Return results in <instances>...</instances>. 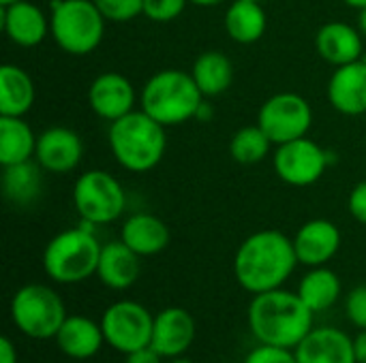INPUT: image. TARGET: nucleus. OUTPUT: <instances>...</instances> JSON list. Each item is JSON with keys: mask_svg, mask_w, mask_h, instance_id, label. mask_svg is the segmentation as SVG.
Instances as JSON below:
<instances>
[{"mask_svg": "<svg viewBox=\"0 0 366 363\" xmlns=\"http://www.w3.org/2000/svg\"><path fill=\"white\" fill-rule=\"evenodd\" d=\"M296 265L300 263L294 250V240L277 229L251 233L234 255V276L251 295L281 289L294 274Z\"/></svg>", "mask_w": 366, "mask_h": 363, "instance_id": "obj_1", "label": "nucleus"}, {"mask_svg": "<svg viewBox=\"0 0 366 363\" xmlns=\"http://www.w3.org/2000/svg\"><path fill=\"white\" fill-rule=\"evenodd\" d=\"M313 317L315 312L300 300V295L283 287L253 295L247 310L249 329L259 344L292 351L315 327Z\"/></svg>", "mask_w": 366, "mask_h": 363, "instance_id": "obj_2", "label": "nucleus"}, {"mask_svg": "<svg viewBox=\"0 0 366 363\" xmlns=\"http://www.w3.org/2000/svg\"><path fill=\"white\" fill-rule=\"evenodd\" d=\"M167 128L144 109L109 122L107 143L114 160L129 173H148L165 156Z\"/></svg>", "mask_w": 366, "mask_h": 363, "instance_id": "obj_3", "label": "nucleus"}, {"mask_svg": "<svg viewBox=\"0 0 366 363\" xmlns=\"http://www.w3.org/2000/svg\"><path fill=\"white\" fill-rule=\"evenodd\" d=\"M204 101L206 96L197 88L191 71L182 68L157 71L139 92V109L165 128L195 120Z\"/></svg>", "mask_w": 366, "mask_h": 363, "instance_id": "obj_4", "label": "nucleus"}, {"mask_svg": "<svg viewBox=\"0 0 366 363\" xmlns=\"http://www.w3.org/2000/svg\"><path fill=\"white\" fill-rule=\"evenodd\" d=\"M92 225L56 233L43 250V272L58 285H77L97 276L103 244L92 231Z\"/></svg>", "mask_w": 366, "mask_h": 363, "instance_id": "obj_5", "label": "nucleus"}, {"mask_svg": "<svg viewBox=\"0 0 366 363\" xmlns=\"http://www.w3.org/2000/svg\"><path fill=\"white\" fill-rule=\"evenodd\" d=\"M105 15L92 0H54L49 34L69 56H90L105 36Z\"/></svg>", "mask_w": 366, "mask_h": 363, "instance_id": "obj_6", "label": "nucleus"}, {"mask_svg": "<svg viewBox=\"0 0 366 363\" xmlns=\"http://www.w3.org/2000/svg\"><path fill=\"white\" fill-rule=\"evenodd\" d=\"M9 312L13 325L32 340H54L69 317L62 297L41 282L19 287L11 300Z\"/></svg>", "mask_w": 366, "mask_h": 363, "instance_id": "obj_7", "label": "nucleus"}, {"mask_svg": "<svg viewBox=\"0 0 366 363\" xmlns=\"http://www.w3.org/2000/svg\"><path fill=\"white\" fill-rule=\"evenodd\" d=\"M73 205L81 223L92 227L112 225L127 210V193L109 171L88 169L73 184Z\"/></svg>", "mask_w": 366, "mask_h": 363, "instance_id": "obj_8", "label": "nucleus"}, {"mask_svg": "<svg viewBox=\"0 0 366 363\" xmlns=\"http://www.w3.org/2000/svg\"><path fill=\"white\" fill-rule=\"evenodd\" d=\"M257 124L277 145L307 137L313 126L311 103L296 92H277L257 111Z\"/></svg>", "mask_w": 366, "mask_h": 363, "instance_id": "obj_9", "label": "nucleus"}, {"mask_svg": "<svg viewBox=\"0 0 366 363\" xmlns=\"http://www.w3.org/2000/svg\"><path fill=\"white\" fill-rule=\"evenodd\" d=\"M330 163L332 154L317 141L309 139V135L277 145L272 156V167L279 180L296 188L317 184L328 171Z\"/></svg>", "mask_w": 366, "mask_h": 363, "instance_id": "obj_10", "label": "nucleus"}, {"mask_svg": "<svg viewBox=\"0 0 366 363\" xmlns=\"http://www.w3.org/2000/svg\"><path fill=\"white\" fill-rule=\"evenodd\" d=\"M101 327H103L105 344H109L118 353L129 355L150 344L154 317L139 302L120 300L103 312Z\"/></svg>", "mask_w": 366, "mask_h": 363, "instance_id": "obj_11", "label": "nucleus"}, {"mask_svg": "<svg viewBox=\"0 0 366 363\" xmlns=\"http://www.w3.org/2000/svg\"><path fill=\"white\" fill-rule=\"evenodd\" d=\"M84 158V141L69 126H49L36 137L34 160L39 167L54 175L71 173Z\"/></svg>", "mask_w": 366, "mask_h": 363, "instance_id": "obj_12", "label": "nucleus"}, {"mask_svg": "<svg viewBox=\"0 0 366 363\" xmlns=\"http://www.w3.org/2000/svg\"><path fill=\"white\" fill-rule=\"evenodd\" d=\"M139 96L129 77L116 71H105L97 75L88 88L90 109L105 122H114L127 113H131L137 105Z\"/></svg>", "mask_w": 366, "mask_h": 363, "instance_id": "obj_13", "label": "nucleus"}, {"mask_svg": "<svg viewBox=\"0 0 366 363\" xmlns=\"http://www.w3.org/2000/svg\"><path fill=\"white\" fill-rule=\"evenodd\" d=\"M292 240H294V250H296L300 265L322 267V265H328L337 257L343 235H341V229L332 220L313 218V220H307Z\"/></svg>", "mask_w": 366, "mask_h": 363, "instance_id": "obj_14", "label": "nucleus"}, {"mask_svg": "<svg viewBox=\"0 0 366 363\" xmlns=\"http://www.w3.org/2000/svg\"><path fill=\"white\" fill-rule=\"evenodd\" d=\"M195 334H197V327H195L193 315L184 308L169 306V308H163L154 317L150 347L163 359L180 357L193 347Z\"/></svg>", "mask_w": 366, "mask_h": 363, "instance_id": "obj_15", "label": "nucleus"}, {"mask_svg": "<svg viewBox=\"0 0 366 363\" xmlns=\"http://www.w3.org/2000/svg\"><path fill=\"white\" fill-rule=\"evenodd\" d=\"M328 101L335 111L343 116H365L366 113V53L350 64L335 66L328 86Z\"/></svg>", "mask_w": 366, "mask_h": 363, "instance_id": "obj_16", "label": "nucleus"}, {"mask_svg": "<svg viewBox=\"0 0 366 363\" xmlns=\"http://www.w3.org/2000/svg\"><path fill=\"white\" fill-rule=\"evenodd\" d=\"M2 30L17 47H36L49 36V15L30 0L2 6Z\"/></svg>", "mask_w": 366, "mask_h": 363, "instance_id": "obj_17", "label": "nucleus"}, {"mask_svg": "<svg viewBox=\"0 0 366 363\" xmlns=\"http://www.w3.org/2000/svg\"><path fill=\"white\" fill-rule=\"evenodd\" d=\"M294 353L298 363H358L354 338L339 327H313Z\"/></svg>", "mask_w": 366, "mask_h": 363, "instance_id": "obj_18", "label": "nucleus"}, {"mask_svg": "<svg viewBox=\"0 0 366 363\" xmlns=\"http://www.w3.org/2000/svg\"><path fill=\"white\" fill-rule=\"evenodd\" d=\"M315 49L328 64L343 66L365 56V36L347 21H326L315 34Z\"/></svg>", "mask_w": 366, "mask_h": 363, "instance_id": "obj_19", "label": "nucleus"}, {"mask_svg": "<svg viewBox=\"0 0 366 363\" xmlns=\"http://www.w3.org/2000/svg\"><path fill=\"white\" fill-rule=\"evenodd\" d=\"M54 340L64 357L77 362L92 359L105 344L101 321L97 323L84 315H69Z\"/></svg>", "mask_w": 366, "mask_h": 363, "instance_id": "obj_20", "label": "nucleus"}, {"mask_svg": "<svg viewBox=\"0 0 366 363\" xmlns=\"http://www.w3.org/2000/svg\"><path fill=\"white\" fill-rule=\"evenodd\" d=\"M142 257L133 252L122 240L107 242L101 248L97 278L112 291L131 289L142 274Z\"/></svg>", "mask_w": 366, "mask_h": 363, "instance_id": "obj_21", "label": "nucleus"}, {"mask_svg": "<svg viewBox=\"0 0 366 363\" xmlns=\"http://www.w3.org/2000/svg\"><path fill=\"white\" fill-rule=\"evenodd\" d=\"M120 240L139 257H154L169 246L172 233L169 227L159 216L148 212H137L122 223Z\"/></svg>", "mask_w": 366, "mask_h": 363, "instance_id": "obj_22", "label": "nucleus"}, {"mask_svg": "<svg viewBox=\"0 0 366 363\" xmlns=\"http://www.w3.org/2000/svg\"><path fill=\"white\" fill-rule=\"evenodd\" d=\"M36 101V86L30 73L17 64L0 66V116L24 118Z\"/></svg>", "mask_w": 366, "mask_h": 363, "instance_id": "obj_23", "label": "nucleus"}, {"mask_svg": "<svg viewBox=\"0 0 366 363\" xmlns=\"http://www.w3.org/2000/svg\"><path fill=\"white\" fill-rule=\"evenodd\" d=\"M223 26L227 36L238 45L257 43L268 28V15L257 0H234L225 9Z\"/></svg>", "mask_w": 366, "mask_h": 363, "instance_id": "obj_24", "label": "nucleus"}, {"mask_svg": "<svg viewBox=\"0 0 366 363\" xmlns=\"http://www.w3.org/2000/svg\"><path fill=\"white\" fill-rule=\"evenodd\" d=\"M191 75L206 98H214L225 94L234 81V64L232 60L217 49H208L199 53L191 66Z\"/></svg>", "mask_w": 366, "mask_h": 363, "instance_id": "obj_25", "label": "nucleus"}, {"mask_svg": "<svg viewBox=\"0 0 366 363\" xmlns=\"http://www.w3.org/2000/svg\"><path fill=\"white\" fill-rule=\"evenodd\" d=\"M36 137L32 126L24 118L0 116V165H17L34 160Z\"/></svg>", "mask_w": 366, "mask_h": 363, "instance_id": "obj_26", "label": "nucleus"}, {"mask_svg": "<svg viewBox=\"0 0 366 363\" xmlns=\"http://www.w3.org/2000/svg\"><path fill=\"white\" fill-rule=\"evenodd\" d=\"M41 167L36 160H26L17 165L2 167V195L9 203L17 208L32 205L43 188Z\"/></svg>", "mask_w": 366, "mask_h": 363, "instance_id": "obj_27", "label": "nucleus"}, {"mask_svg": "<svg viewBox=\"0 0 366 363\" xmlns=\"http://www.w3.org/2000/svg\"><path fill=\"white\" fill-rule=\"evenodd\" d=\"M341 278L337 276V272H332L330 267L322 265V267H311L298 282L296 293L300 295V300L317 315V312H326L330 310L339 300H341Z\"/></svg>", "mask_w": 366, "mask_h": 363, "instance_id": "obj_28", "label": "nucleus"}, {"mask_svg": "<svg viewBox=\"0 0 366 363\" xmlns=\"http://www.w3.org/2000/svg\"><path fill=\"white\" fill-rule=\"evenodd\" d=\"M272 145L274 143L270 141V137L255 122V124H249V126L238 128L232 135L229 156L236 163H240V165H257V163H262L270 154Z\"/></svg>", "mask_w": 366, "mask_h": 363, "instance_id": "obj_29", "label": "nucleus"}, {"mask_svg": "<svg viewBox=\"0 0 366 363\" xmlns=\"http://www.w3.org/2000/svg\"><path fill=\"white\" fill-rule=\"evenodd\" d=\"M107 21L127 24L144 13V0H92Z\"/></svg>", "mask_w": 366, "mask_h": 363, "instance_id": "obj_30", "label": "nucleus"}, {"mask_svg": "<svg viewBox=\"0 0 366 363\" xmlns=\"http://www.w3.org/2000/svg\"><path fill=\"white\" fill-rule=\"evenodd\" d=\"M187 4L189 0H144L142 15H146L154 24H169L184 13Z\"/></svg>", "mask_w": 366, "mask_h": 363, "instance_id": "obj_31", "label": "nucleus"}, {"mask_svg": "<svg viewBox=\"0 0 366 363\" xmlns=\"http://www.w3.org/2000/svg\"><path fill=\"white\" fill-rule=\"evenodd\" d=\"M242 363H298L296 353L292 349L272 347V344H259L253 347Z\"/></svg>", "mask_w": 366, "mask_h": 363, "instance_id": "obj_32", "label": "nucleus"}, {"mask_svg": "<svg viewBox=\"0 0 366 363\" xmlns=\"http://www.w3.org/2000/svg\"><path fill=\"white\" fill-rule=\"evenodd\" d=\"M345 315L354 327L366 329V285H358L347 293Z\"/></svg>", "mask_w": 366, "mask_h": 363, "instance_id": "obj_33", "label": "nucleus"}, {"mask_svg": "<svg viewBox=\"0 0 366 363\" xmlns=\"http://www.w3.org/2000/svg\"><path fill=\"white\" fill-rule=\"evenodd\" d=\"M347 208H350V214L354 216V220H358L360 225H365L366 227V180L358 182V184L350 190Z\"/></svg>", "mask_w": 366, "mask_h": 363, "instance_id": "obj_34", "label": "nucleus"}, {"mask_svg": "<svg viewBox=\"0 0 366 363\" xmlns=\"http://www.w3.org/2000/svg\"><path fill=\"white\" fill-rule=\"evenodd\" d=\"M124 363H165L163 362V357L148 344V347H144V349H137V351H133V353H129L127 355V359Z\"/></svg>", "mask_w": 366, "mask_h": 363, "instance_id": "obj_35", "label": "nucleus"}, {"mask_svg": "<svg viewBox=\"0 0 366 363\" xmlns=\"http://www.w3.org/2000/svg\"><path fill=\"white\" fill-rule=\"evenodd\" d=\"M0 363H17V349L11 338H0Z\"/></svg>", "mask_w": 366, "mask_h": 363, "instance_id": "obj_36", "label": "nucleus"}, {"mask_svg": "<svg viewBox=\"0 0 366 363\" xmlns=\"http://www.w3.org/2000/svg\"><path fill=\"white\" fill-rule=\"evenodd\" d=\"M354 353L356 362L366 363V329H358V334L354 336Z\"/></svg>", "mask_w": 366, "mask_h": 363, "instance_id": "obj_37", "label": "nucleus"}, {"mask_svg": "<svg viewBox=\"0 0 366 363\" xmlns=\"http://www.w3.org/2000/svg\"><path fill=\"white\" fill-rule=\"evenodd\" d=\"M212 118V105H208L206 101L202 103L199 111H197V118L195 120H210Z\"/></svg>", "mask_w": 366, "mask_h": 363, "instance_id": "obj_38", "label": "nucleus"}, {"mask_svg": "<svg viewBox=\"0 0 366 363\" xmlns=\"http://www.w3.org/2000/svg\"><path fill=\"white\" fill-rule=\"evenodd\" d=\"M221 2H225V0H189V4H193V6H219Z\"/></svg>", "mask_w": 366, "mask_h": 363, "instance_id": "obj_39", "label": "nucleus"}, {"mask_svg": "<svg viewBox=\"0 0 366 363\" xmlns=\"http://www.w3.org/2000/svg\"><path fill=\"white\" fill-rule=\"evenodd\" d=\"M358 28H360L362 36L366 39V6H365V9H360V11H358Z\"/></svg>", "mask_w": 366, "mask_h": 363, "instance_id": "obj_40", "label": "nucleus"}, {"mask_svg": "<svg viewBox=\"0 0 366 363\" xmlns=\"http://www.w3.org/2000/svg\"><path fill=\"white\" fill-rule=\"evenodd\" d=\"M347 6H352V9H356V11H360V9H365L366 6V0H343Z\"/></svg>", "mask_w": 366, "mask_h": 363, "instance_id": "obj_41", "label": "nucleus"}, {"mask_svg": "<svg viewBox=\"0 0 366 363\" xmlns=\"http://www.w3.org/2000/svg\"><path fill=\"white\" fill-rule=\"evenodd\" d=\"M165 363H195L193 359H189V357H184V355H180V357H172V359H165Z\"/></svg>", "mask_w": 366, "mask_h": 363, "instance_id": "obj_42", "label": "nucleus"}, {"mask_svg": "<svg viewBox=\"0 0 366 363\" xmlns=\"http://www.w3.org/2000/svg\"><path fill=\"white\" fill-rule=\"evenodd\" d=\"M13 2H19V0H0V6H6V4H13Z\"/></svg>", "mask_w": 366, "mask_h": 363, "instance_id": "obj_43", "label": "nucleus"}, {"mask_svg": "<svg viewBox=\"0 0 366 363\" xmlns=\"http://www.w3.org/2000/svg\"><path fill=\"white\" fill-rule=\"evenodd\" d=\"M257 2H262V0H257Z\"/></svg>", "mask_w": 366, "mask_h": 363, "instance_id": "obj_44", "label": "nucleus"}]
</instances>
